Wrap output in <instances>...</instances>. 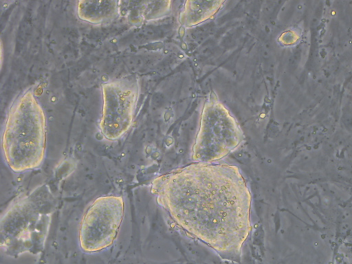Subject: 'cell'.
<instances>
[{
	"label": "cell",
	"instance_id": "cell-1",
	"mask_svg": "<svg viewBox=\"0 0 352 264\" xmlns=\"http://www.w3.org/2000/svg\"><path fill=\"white\" fill-rule=\"evenodd\" d=\"M157 204L186 234L239 262L252 230V197L234 165L198 162L154 179Z\"/></svg>",
	"mask_w": 352,
	"mask_h": 264
},
{
	"label": "cell",
	"instance_id": "cell-2",
	"mask_svg": "<svg viewBox=\"0 0 352 264\" xmlns=\"http://www.w3.org/2000/svg\"><path fill=\"white\" fill-rule=\"evenodd\" d=\"M45 113L31 89L19 94L7 113L1 140L6 164L16 173L38 168L46 144Z\"/></svg>",
	"mask_w": 352,
	"mask_h": 264
},
{
	"label": "cell",
	"instance_id": "cell-3",
	"mask_svg": "<svg viewBox=\"0 0 352 264\" xmlns=\"http://www.w3.org/2000/svg\"><path fill=\"white\" fill-rule=\"evenodd\" d=\"M56 199L43 184L10 204L1 217V246L17 256L26 252L36 254L44 248Z\"/></svg>",
	"mask_w": 352,
	"mask_h": 264
},
{
	"label": "cell",
	"instance_id": "cell-4",
	"mask_svg": "<svg viewBox=\"0 0 352 264\" xmlns=\"http://www.w3.org/2000/svg\"><path fill=\"white\" fill-rule=\"evenodd\" d=\"M121 196L98 197L87 210L79 228V241L85 252L100 251L116 239L124 217Z\"/></svg>",
	"mask_w": 352,
	"mask_h": 264
},
{
	"label": "cell",
	"instance_id": "cell-5",
	"mask_svg": "<svg viewBox=\"0 0 352 264\" xmlns=\"http://www.w3.org/2000/svg\"><path fill=\"white\" fill-rule=\"evenodd\" d=\"M103 107L101 134L109 140L122 138L131 128L139 94L137 81L122 78L102 84Z\"/></svg>",
	"mask_w": 352,
	"mask_h": 264
},
{
	"label": "cell",
	"instance_id": "cell-6",
	"mask_svg": "<svg viewBox=\"0 0 352 264\" xmlns=\"http://www.w3.org/2000/svg\"><path fill=\"white\" fill-rule=\"evenodd\" d=\"M118 3L116 1H79L77 14L82 21L94 25L109 23L119 15Z\"/></svg>",
	"mask_w": 352,
	"mask_h": 264
}]
</instances>
